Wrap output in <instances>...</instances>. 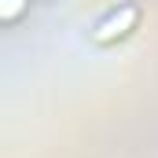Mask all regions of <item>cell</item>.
<instances>
[{"label": "cell", "mask_w": 158, "mask_h": 158, "mask_svg": "<svg viewBox=\"0 0 158 158\" xmlns=\"http://www.w3.org/2000/svg\"><path fill=\"white\" fill-rule=\"evenodd\" d=\"M26 7H30V0H0V19L4 22H15V19H22Z\"/></svg>", "instance_id": "obj_2"}, {"label": "cell", "mask_w": 158, "mask_h": 158, "mask_svg": "<svg viewBox=\"0 0 158 158\" xmlns=\"http://www.w3.org/2000/svg\"><path fill=\"white\" fill-rule=\"evenodd\" d=\"M136 22H140V7H136V4H121V7H114L107 19L96 22L92 40H96V44H114V40L129 37V33L136 30Z\"/></svg>", "instance_id": "obj_1"}]
</instances>
